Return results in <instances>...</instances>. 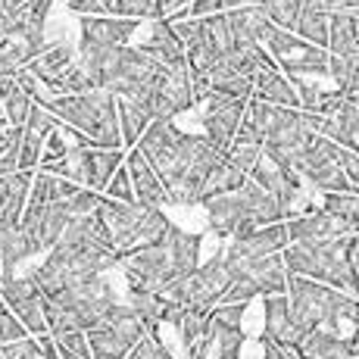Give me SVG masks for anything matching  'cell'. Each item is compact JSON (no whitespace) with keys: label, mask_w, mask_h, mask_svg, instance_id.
<instances>
[{"label":"cell","mask_w":359,"mask_h":359,"mask_svg":"<svg viewBox=\"0 0 359 359\" xmlns=\"http://www.w3.org/2000/svg\"><path fill=\"white\" fill-rule=\"evenodd\" d=\"M116 303H119V297H116L107 275L69 285L63 291L44 297L47 334L60 337V334H72V331L85 334V331H91L94 325H100L107 319Z\"/></svg>","instance_id":"cell-3"},{"label":"cell","mask_w":359,"mask_h":359,"mask_svg":"<svg viewBox=\"0 0 359 359\" xmlns=\"http://www.w3.org/2000/svg\"><path fill=\"white\" fill-rule=\"evenodd\" d=\"M297 359H347V337L331 328H313L297 344Z\"/></svg>","instance_id":"cell-28"},{"label":"cell","mask_w":359,"mask_h":359,"mask_svg":"<svg viewBox=\"0 0 359 359\" xmlns=\"http://www.w3.org/2000/svg\"><path fill=\"white\" fill-rule=\"evenodd\" d=\"M38 107H44L60 126L79 131L81 137L103 150H122L119 119H116V97L107 91L72 94V97H47Z\"/></svg>","instance_id":"cell-4"},{"label":"cell","mask_w":359,"mask_h":359,"mask_svg":"<svg viewBox=\"0 0 359 359\" xmlns=\"http://www.w3.org/2000/svg\"><path fill=\"white\" fill-rule=\"evenodd\" d=\"M0 119H4V109H0Z\"/></svg>","instance_id":"cell-56"},{"label":"cell","mask_w":359,"mask_h":359,"mask_svg":"<svg viewBox=\"0 0 359 359\" xmlns=\"http://www.w3.org/2000/svg\"><path fill=\"white\" fill-rule=\"evenodd\" d=\"M19 137H22V128H13L6 119H0V154H6L13 144H19Z\"/></svg>","instance_id":"cell-52"},{"label":"cell","mask_w":359,"mask_h":359,"mask_svg":"<svg viewBox=\"0 0 359 359\" xmlns=\"http://www.w3.org/2000/svg\"><path fill=\"white\" fill-rule=\"evenodd\" d=\"M250 100L272 103V107H281V109H300V100H297L291 79L281 75L278 66L259 69V72L253 75V97Z\"/></svg>","instance_id":"cell-26"},{"label":"cell","mask_w":359,"mask_h":359,"mask_svg":"<svg viewBox=\"0 0 359 359\" xmlns=\"http://www.w3.org/2000/svg\"><path fill=\"white\" fill-rule=\"evenodd\" d=\"M144 334H147V331H144L137 316L131 313L126 303H116L100 325L85 331L94 359H126L131 353V347H135Z\"/></svg>","instance_id":"cell-9"},{"label":"cell","mask_w":359,"mask_h":359,"mask_svg":"<svg viewBox=\"0 0 359 359\" xmlns=\"http://www.w3.org/2000/svg\"><path fill=\"white\" fill-rule=\"evenodd\" d=\"M0 353L6 359H60L57 344L50 334L41 337H22V341L10 344V347H0Z\"/></svg>","instance_id":"cell-35"},{"label":"cell","mask_w":359,"mask_h":359,"mask_svg":"<svg viewBox=\"0 0 359 359\" xmlns=\"http://www.w3.org/2000/svg\"><path fill=\"white\" fill-rule=\"evenodd\" d=\"M322 210L328 216L341 219L350 231H359V194H325V206Z\"/></svg>","instance_id":"cell-37"},{"label":"cell","mask_w":359,"mask_h":359,"mask_svg":"<svg viewBox=\"0 0 359 359\" xmlns=\"http://www.w3.org/2000/svg\"><path fill=\"white\" fill-rule=\"evenodd\" d=\"M294 359H297V353H294Z\"/></svg>","instance_id":"cell-59"},{"label":"cell","mask_w":359,"mask_h":359,"mask_svg":"<svg viewBox=\"0 0 359 359\" xmlns=\"http://www.w3.org/2000/svg\"><path fill=\"white\" fill-rule=\"evenodd\" d=\"M116 119H119L122 144H137V137H141L150 126V116L144 113L137 103L122 100V97H116Z\"/></svg>","instance_id":"cell-34"},{"label":"cell","mask_w":359,"mask_h":359,"mask_svg":"<svg viewBox=\"0 0 359 359\" xmlns=\"http://www.w3.org/2000/svg\"><path fill=\"white\" fill-rule=\"evenodd\" d=\"M141 50H144V57H150L160 69H165V72H182V69H188V53H184L182 41L175 38L169 22H156L147 44H141Z\"/></svg>","instance_id":"cell-23"},{"label":"cell","mask_w":359,"mask_h":359,"mask_svg":"<svg viewBox=\"0 0 359 359\" xmlns=\"http://www.w3.org/2000/svg\"><path fill=\"white\" fill-rule=\"evenodd\" d=\"M66 6L79 16H113V0H66Z\"/></svg>","instance_id":"cell-46"},{"label":"cell","mask_w":359,"mask_h":359,"mask_svg":"<svg viewBox=\"0 0 359 359\" xmlns=\"http://www.w3.org/2000/svg\"><path fill=\"white\" fill-rule=\"evenodd\" d=\"M285 231H287V244L325 241V238H350V234H353L341 219L328 216L325 210H309V212H300V216H291L285 222Z\"/></svg>","instance_id":"cell-19"},{"label":"cell","mask_w":359,"mask_h":359,"mask_svg":"<svg viewBox=\"0 0 359 359\" xmlns=\"http://www.w3.org/2000/svg\"><path fill=\"white\" fill-rule=\"evenodd\" d=\"M210 334H212L216 359H241V350H244V328H219L210 322Z\"/></svg>","instance_id":"cell-38"},{"label":"cell","mask_w":359,"mask_h":359,"mask_svg":"<svg viewBox=\"0 0 359 359\" xmlns=\"http://www.w3.org/2000/svg\"><path fill=\"white\" fill-rule=\"evenodd\" d=\"M194 0H154V19L156 22H163L165 16H172V13L184 10V6H191Z\"/></svg>","instance_id":"cell-51"},{"label":"cell","mask_w":359,"mask_h":359,"mask_svg":"<svg viewBox=\"0 0 359 359\" xmlns=\"http://www.w3.org/2000/svg\"><path fill=\"white\" fill-rule=\"evenodd\" d=\"M126 359H175V356H172L169 350L163 347L156 334H144L141 341L131 347V353H128Z\"/></svg>","instance_id":"cell-43"},{"label":"cell","mask_w":359,"mask_h":359,"mask_svg":"<svg viewBox=\"0 0 359 359\" xmlns=\"http://www.w3.org/2000/svg\"><path fill=\"white\" fill-rule=\"evenodd\" d=\"M356 6H359V0H356Z\"/></svg>","instance_id":"cell-58"},{"label":"cell","mask_w":359,"mask_h":359,"mask_svg":"<svg viewBox=\"0 0 359 359\" xmlns=\"http://www.w3.org/2000/svg\"><path fill=\"white\" fill-rule=\"evenodd\" d=\"M116 266H122V257L116 253L97 212H91V216L72 219L69 229L63 231V238L47 250L41 266H34L29 275L38 285L41 297H50L69 285L107 275Z\"/></svg>","instance_id":"cell-2"},{"label":"cell","mask_w":359,"mask_h":359,"mask_svg":"<svg viewBox=\"0 0 359 359\" xmlns=\"http://www.w3.org/2000/svg\"><path fill=\"white\" fill-rule=\"evenodd\" d=\"M53 344H57L60 359H94V356H91V347H88V337L81 334V331H72V334L53 337Z\"/></svg>","instance_id":"cell-40"},{"label":"cell","mask_w":359,"mask_h":359,"mask_svg":"<svg viewBox=\"0 0 359 359\" xmlns=\"http://www.w3.org/2000/svg\"><path fill=\"white\" fill-rule=\"evenodd\" d=\"M247 178H250L253 184H259L266 194H272L278 200L281 210L287 212V219L294 216V203H297V194H300V178H297V172H285L272 163H259Z\"/></svg>","instance_id":"cell-22"},{"label":"cell","mask_w":359,"mask_h":359,"mask_svg":"<svg viewBox=\"0 0 359 359\" xmlns=\"http://www.w3.org/2000/svg\"><path fill=\"white\" fill-rule=\"evenodd\" d=\"M303 6L325 13V16H337V13H356V0H303Z\"/></svg>","instance_id":"cell-47"},{"label":"cell","mask_w":359,"mask_h":359,"mask_svg":"<svg viewBox=\"0 0 359 359\" xmlns=\"http://www.w3.org/2000/svg\"><path fill=\"white\" fill-rule=\"evenodd\" d=\"M44 47H47L44 29H34V25H25V29L13 32L10 38H4L0 41V79L19 75L22 69H29L41 57Z\"/></svg>","instance_id":"cell-16"},{"label":"cell","mask_w":359,"mask_h":359,"mask_svg":"<svg viewBox=\"0 0 359 359\" xmlns=\"http://www.w3.org/2000/svg\"><path fill=\"white\" fill-rule=\"evenodd\" d=\"M350 322H353V334L347 337V356H350V347H356L359 344V303H356V313H353V319Z\"/></svg>","instance_id":"cell-55"},{"label":"cell","mask_w":359,"mask_h":359,"mask_svg":"<svg viewBox=\"0 0 359 359\" xmlns=\"http://www.w3.org/2000/svg\"><path fill=\"white\" fill-rule=\"evenodd\" d=\"M75 60H79V47L75 44H69V41H50V44L41 50V57L29 66V72L34 75V79H47V75L72 66Z\"/></svg>","instance_id":"cell-30"},{"label":"cell","mask_w":359,"mask_h":359,"mask_svg":"<svg viewBox=\"0 0 359 359\" xmlns=\"http://www.w3.org/2000/svg\"><path fill=\"white\" fill-rule=\"evenodd\" d=\"M135 150L156 172L165 203L175 206L200 203L210 172L225 160L203 135H184L172 122H150L147 131L137 137Z\"/></svg>","instance_id":"cell-1"},{"label":"cell","mask_w":359,"mask_h":359,"mask_svg":"<svg viewBox=\"0 0 359 359\" xmlns=\"http://www.w3.org/2000/svg\"><path fill=\"white\" fill-rule=\"evenodd\" d=\"M356 297L341 294L334 287H325L319 281L300 278V275H287V306H291L294 322L300 331L313 328H331L337 331L341 322H350L356 313Z\"/></svg>","instance_id":"cell-6"},{"label":"cell","mask_w":359,"mask_h":359,"mask_svg":"<svg viewBox=\"0 0 359 359\" xmlns=\"http://www.w3.org/2000/svg\"><path fill=\"white\" fill-rule=\"evenodd\" d=\"M262 341L275 344L281 350H297V344L303 341V331L294 322L291 306H287V294L266 297V331H262Z\"/></svg>","instance_id":"cell-20"},{"label":"cell","mask_w":359,"mask_h":359,"mask_svg":"<svg viewBox=\"0 0 359 359\" xmlns=\"http://www.w3.org/2000/svg\"><path fill=\"white\" fill-rule=\"evenodd\" d=\"M34 107V100L25 94V88L19 85L16 75H6L0 79V109H4V119L13 128H22L29 119V109Z\"/></svg>","instance_id":"cell-29"},{"label":"cell","mask_w":359,"mask_h":359,"mask_svg":"<svg viewBox=\"0 0 359 359\" xmlns=\"http://www.w3.org/2000/svg\"><path fill=\"white\" fill-rule=\"evenodd\" d=\"M128 178H131V191H135V203L144 206V210H163L165 206V191L156 178V172L147 165L137 150H131L128 160H126Z\"/></svg>","instance_id":"cell-25"},{"label":"cell","mask_w":359,"mask_h":359,"mask_svg":"<svg viewBox=\"0 0 359 359\" xmlns=\"http://www.w3.org/2000/svg\"><path fill=\"white\" fill-rule=\"evenodd\" d=\"M262 359H294V350H281V347H275V344H269V341H262Z\"/></svg>","instance_id":"cell-53"},{"label":"cell","mask_w":359,"mask_h":359,"mask_svg":"<svg viewBox=\"0 0 359 359\" xmlns=\"http://www.w3.org/2000/svg\"><path fill=\"white\" fill-rule=\"evenodd\" d=\"M247 182V175L241 169H234L229 160H222L216 165V169L210 172V178H206L203 184V194H200V203L210 197H219V194H234V191H241V184Z\"/></svg>","instance_id":"cell-33"},{"label":"cell","mask_w":359,"mask_h":359,"mask_svg":"<svg viewBox=\"0 0 359 359\" xmlns=\"http://www.w3.org/2000/svg\"><path fill=\"white\" fill-rule=\"evenodd\" d=\"M229 275H244L253 281L259 297H285L287 294V269L285 259L278 257H262L247 262H229Z\"/></svg>","instance_id":"cell-18"},{"label":"cell","mask_w":359,"mask_h":359,"mask_svg":"<svg viewBox=\"0 0 359 359\" xmlns=\"http://www.w3.org/2000/svg\"><path fill=\"white\" fill-rule=\"evenodd\" d=\"M287 247V231L285 222L266 225V229L250 231L247 238H238L225 247V262H247V259H262V257H278Z\"/></svg>","instance_id":"cell-17"},{"label":"cell","mask_w":359,"mask_h":359,"mask_svg":"<svg viewBox=\"0 0 359 359\" xmlns=\"http://www.w3.org/2000/svg\"><path fill=\"white\" fill-rule=\"evenodd\" d=\"M22 337H29V331L19 325V319L10 309H4V313H0V347H10V344L22 341Z\"/></svg>","instance_id":"cell-45"},{"label":"cell","mask_w":359,"mask_h":359,"mask_svg":"<svg viewBox=\"0 0 359 359\" xmlns=\"http://www.w3.org/2000/svg\"><path fill=\"white\" fill-rule=\"evenodd\" d=\"M126 306L137 316V322L144 325L147 334H156V328H160V306H163V297L160 294L144 291V287H128Z\"/></svg>","instance_id":"cell-31"},{"label":"cell","mask_w":359,"mask_h":359,"mask_svg":"<svg viewBox=\"0 0 359 359\" xmlns=\"http://www.w3.org/2000/svg\"><path fill=\"white\" fill-rule=\"evenodd\" d=\"M0 300L19 319V325L29 331V337L47 334L44 322V297H41L38 285L32 281V275H6L0 278Z\"/></svg>","instance_id":"cell-12"},{"label":"cell","mask_w":359,"mask_h":359,"mask_svg":"<svg viewBox=\"0 0 359 359\" xmlns=\"http://www.w3.org/2000/svg\"><path fill=\"white\" fill-rule=\"evenodd\" d=\"M266 13V19L281 32H294L297 29V19H300L303 10V0H262L259 6Z\"/></svg>","instance_id":"cell-36"},{"label":"cell","mask_w":359,"mask_h":359,"mask_svg":"<svg viewBox=\"0 0 359 359\" xmlns=\"http://www.w3.org/2000/svg\"><path fill=\"white\" fill-rule=\"evenodd\" d=\"M231 275H229V262H225V250H219L216 257H210L206 262H200L188 278H182L178 285L169 287V300L182 303L184 309H200V313H210L219 303L222 291L229 287Z\"/></svg>","instance_id":"cell-8"},{"label":"cell","mask_w":359,"mask_h":359,"mask_svg":"<svg viewBox=\"0 0 359 359\" xmlns=\"http://www.w3.org/2000/svg\"><path fill=\"white\" fill-rule=\"evenodd\" d=\"M328 22H331V16H325V13H319V10H313V6H303L300 19H297L294 34L300 41H306V44L328 50Z\"/></svg>","instance_id":"cell-32"},{"label":"cell","mask_w":359,"mask_h":359,"mask_svg":"<svg viewBox=\"0 0 359 359\" xmlns=\"http://www.w3.org/2000/svg\"><path fill=\"white\" fill-rule=\"evenodd\" d=\"M341 169H344V175H347L353 194H359V150L341 147Z\"/></svg>","instance_id":"cell-48"},{"label":"cell","mask_w":359,"mask_h":359,"mask_svg":"<svg viewBox=\"0 0 359 359\" xmlns=\"http://www.w3.org/2000/svg\"><path fill=\"white\" fill-rule=\"evenodd\" d=\"M203 210H206V219H210V229L219 234V238H247L250 231H257V225L250 222L247 216L244 203H241V194H219V197H210L203 200Z\"/></svg>","instance_id":"cell-15"},{"label":"cell","mask_w":359,"mask_h":359,"mask_svg":"<svg viewBox=\"0 0 359 359\" xmlns=\"http://www.w3.org/2000/svg\"><path fill=\"white\" fill-rule=\"evenodd\" d=\"M306 141H309V135L303 128L300 109H278L275 122L262 135V156L272 165H278V169L297 172V163H300Z\"/></svg>","instance_id":"cell-11"},{"label":"cell","mask_w":359,"mask_h":359,"mask_svg":"<svg viewBox=\"0 0 359 359\" xmlns=\"http://www.w3.org/2000/svg\"><path fill=\"white\" fill-rule=\"evenodd\" d=\"M247 103L250 100H238V97H225V94L210 91L206 97V116H203V137L212 144V150L219 154H229L238 126L247 113Z\"/></svg>","instance_id":"cell-13"},{"label":"cell","mask_w":359,"mask_h":359,"mask_svg":"<svg viewBox=\"0 0 359 359\" xmlns=\"http://www.w3.org/2000/svg\"><path fill=\"white\" fill-rule=\"evenodd\" d=\"M219 13H225V4H222V0H194L191 6H184V16H188V19L219 16Z\"/></svg>","instance_id":"cell-49"},{"label":"cell","mask_w":359,"mask_h":359,"mask_svg":"<svg viewBox=\"0 0 359 359\" xmlns=\"http://www.w3.org/2000/svg\"><path fill=\"white\" fill-rule=\"evenodd\" d=\"M225 4V13L231 10H250V6H262V0H222Z\"/></svg>","instance_id":"cell-54"},{"label":"cell","mask_w":359,"mask_h":359,"mask_svg":"<svg viewBox=\"0 0 359 359\" xmlns=\"http://www.w3.org/2000/svg\"><path fill=\"white\" fill-rule=\"evenodd\" d=\"M0 359H6V356H4V353H0Z\"/></svg>","instance_id":"cell-57"},{"label":"cell","mask_w":359,"mask_h":359,"mask_svg":"<svg viewBox=\"0 0 359 359\" xmlns=\"http://www.w3.org/2000/svg\"><path fill=\"white\" fill-rule=\"evenodd\" d=\"M103 197L116 200V203H135V191H131V178H128V169L126 165H119L116 169V175L109 178L107 191H103Z\"/></svg>","instance_id":"cell-42"},{"label":"cell","mask_w":359,"mask_h":359,"mask_svg":"<svg viewBox=\"0 0 359 359\" xmlns=\"http://www.w3.org/2000/svg\"><path fill=\"white\" fill-rule=\"evenodd\" d=\"M238 194H241V203H244L247 216H250V222L257 225V229H266V225H275V222H287V212L281 210L278 200L272 194H266V191H262L259 184H253L250 178L241 184Z\"/></svg>","instance_id":"cell-27"},{"label":"cell","mask_w":359,"mask_h":359,"mask_svg":"<svg viewBox=\"0 0 359 359\" xmlns=\"http://www.w3.org/2000/svg\"><path fill=\"white\" fill-rule=\"evenodd\" d=\"M297 169L319 191H328V194H353V188H350L347 175L341 169V144L328 141V137L309 135Z\"/></svg>","instance_id":"cell-10"},{"label":"cell","mask_w":359,"mask_h":359,"mask_svg":"<svg viewBox=\"0 0 359 359\" xmlns=\"http://www.w3.org/2000/svg\"><path fill=\"white\" fill-rule=\"evenodd\" d=\"M116 19H154V0H113Z\"/></svg>","instance_id":"cell-41"},{"label":"cell","mask_w":359,"mask_h":359,"mask_svg":"<svg viewBox=\"0 0 359 359\" xmlns=\"http://www.w3.org/2000/svg\"><path fill=\"white\" fill-rule=\"evenodd\" d=\"M34 172H16V175L0 178V238L10 234L22 219L25 200H29Z\"/></svg>","instance_id":"cell-24"},{"label":"cell","mask_w":359,"mask_h":359,"mask_svg":"<svg viewBox=\"0 0 359 359\" xmlns=\"http://www.w3.org/2000/svg\"><path fill=\"white\" fill-rule=\"evenodd\" d=\"M94 212H97V219L103 222V229H107L109 241H113L116 253L122 259L128 253L141 250V247L160 244L165 238V229L172 225L163 210H144L137 203H116L109 197H100Z\"/></svg>","instance_id":"cell-7"},{"label":"cell","mask_w":359,"mask_h":359,"mask_svg":"<svg viewBox=\"0 0 359 359\" xmlns=\"http://www.w3.org/2000/svg\"><path fill=\"white\" fill-rule=\"evenodd\" d=\"M347 262H350V275H353V291L359 300V231H353L347 238Z\"/></svg>","instance_id":"cell-50"},{"label":"cell","mask_w":359,"mask_h":359,"mask_svg":"<svg viewBox=\"0 0 359 359\" xmlns=\"http://www.w3.org/2000/svg\"><path fill=\"white\" fill-rule=\"evenodd\" d=\"M137 19H116V16H85L81 19V34H79V53H94V50H116L126 47L128 38L137 32Z\"/></svg>","instance_id":"cell-14"},{"label":"cell","mask_w":359,"mask_h":359,"mask_svg":"<svg viewBox=\"0 0 359 359\" xmlns=\"http://www.w3.org/2000/svg\"><path fill=\"white\" fill-rule=\"evenodd\" d=\"M281 259H285L287 275H300V278L319 281V285L334 287V291H341V294L353 291V275H350V262H347V238L287 244Z\"/></svg>","instance_id":"cell-5"},{"label":"cell","mask_w":359,"mask_h":359,"mask_svg":"<svg viewBox=\"0 0 359 359\" xmlns=\"http://www.w3.org/2000/svg\"><path fill=\"white\" fill-rule=\"evenodd\" d=\"M178 331H182V344L184 350H194L200 341L206 337L210 331V313H200V309H188L184 319L178 322Z\"/></svg>","instance_id":"cell-39"},{"label":"cell","mask_w":359,"mask_h":359,"mask_svg":"<svg viewBox=\"0 0 359 359\" xmlns=\"http://www.w3.org/2000/svg\"><path fill=\"white\" fill-rule=\"evenodd\" d=\"M163 244H165V253H169V266H172L175 281L188 278V275L200 266V244H203V234H191V231L178 229V225H169Z\"/></svg>","instance_id":"cell-21"},{"label":"cell","mask_w":359,"mask_h":359,"mask_svg":"<svg viewBox=\"0 0 359 359\" xmlns=\"http://www.w3.org/2000/svg\"><path fill=\"white\" fill-rule=\"evenodd\" d=\"M225 160H229L234 169L244 172V175H250V172L262 163V147H231L229 154H225Z\"/></svg>","instance_id":"cell-44"}]
</instances>
